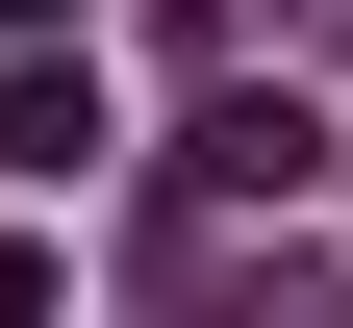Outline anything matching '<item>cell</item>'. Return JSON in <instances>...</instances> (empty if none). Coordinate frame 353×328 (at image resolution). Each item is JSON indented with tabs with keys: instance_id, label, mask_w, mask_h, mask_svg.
Here are the masks:
<instances>
[{
	"instance_id": "cell-1",
	"label": "cell",
	"mask_w": 353,
	"mask_h": 328,
	"mask_svg": "<svg viewBox=\"0 0 353 328\" xmlns=\"http://www.w3.org/2000/svg\"><path fill=\"white\" fill-rule=\"evenodd\" d=\"M176 202H278V227H303V202H328V126H303L278 76H228V102L176 126Z\"/></svg>"
},
{
	"instance_id": "cell-2",
	"label": "cell",
	"mask_w": 353,
	"mask_h": 328,
	"mask_svg": "<svg viewBox=\"0 0 353 328\" xmlns=\"http://www.w3.org/2000/svg\"><path fill=\"white\" fill-rule=\"evenodd\" d=\"M101 152H126V126H101V76L26 26V51H0V177H101Z\"/></svg>"
},
{
	"instance_id": "cell-3",
	"label": "cell",
	"mask_w": 353,
	"mask_h": 328,
	"mask_svg": "<svg viewBox=\"0 0 353 328\" xmlns=\"http://www.w3.org/2000/svg\"><path fill=\"white\" fill-rule=\"evenodd\" d=\"M26 26H51V0H0V51H26Z\"/></svg>"
}]
</instances>
